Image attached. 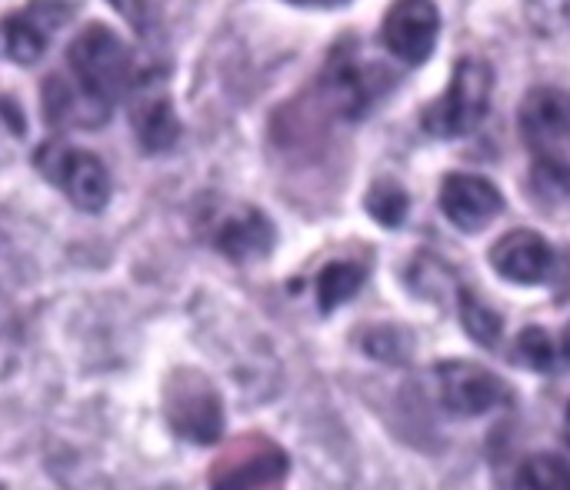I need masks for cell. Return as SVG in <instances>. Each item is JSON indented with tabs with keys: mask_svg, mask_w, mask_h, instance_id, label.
<instances>
[{
	"mask_svg": "<svg viewBox=\"0 0 570 490\" xmlns=\"http://www.w3.org/2000/svg\"><path fill=\"white\" fill-rule=\"evenodd\" d=\"M137 80L130 47L107 27L87 23L67 47V70L43 84V117L63 130H94Z\"/></svg>",
	"mask_w": 570,
	"mask_h": 490,
	"instance_id": "1",
	"label": "cell"
},
{
	"mask_svg": "<svg viewBox=\"0 0 570 490\" xmlns=\"http://www.w3.org/2000/svg\"><path fill=\"white\" fill-rule=\"evenodd\" d=\"M491 94H494L491 63L481 57H461L454 63L448 90L424 107L421 127L441 140L468 137L484 124V117L491 110Z\"/></svg>",
	"mask_w": 570,
	"mask_h": 490,
	"instance_id": "2",
	"label": "cell"
},
{
	"mask_svg": "<svg viewBox=\"0 0 570 490\" xmlns=\"http://www.w3.org/2000/svg\"><path fill=\"white\" fill-rule=\"evenodd\" d=\"M33 167L47 184H53L83 214H100L110 204L114 180H110L107 164L97 154L73 147L70 140L40 144L33 154Z\"/></svg>",
	"mask_w": 570,
	"mask_h": 490,
	"instance_id": "3",
	"label": "cell"
},
{
	"mask_svg": "<svg viewBox=\"0 0 570 490\" xmlns=\"http://www.w3.org/2000/svg\"><path fill=\"white\" fill-rule=\"evenodd\" d=\"M521 134L541 157V177L570 187V94L558 87H534L521 110Z\"/></svg>",
	"mask_w": 570,
	"mask_h": 490,
	"instance_id": "4",
	"label": "cell"
},
{
	"mask_svg": "<svg viewBox=\"0 0 570 490\" xmlns=\"http://www.w3.org/2000/svg\"><path fill=\"white\" fill-rule=\"evenodd\" d=\"M384 90V74L377 63L364 60L354 43H337L321 74V94L327 107L344 120H361Z\"/></svg>",
	"mask_w": 570,
	"mask_h": 490,
	"instance_id": "5",
	"label": "cell"
},
{
	"mask_svg": "<svg viewBox=\"0 0 570 490\" xmlns=\"http://www.w3.org/2000/svg\"><path fill=\"white\" fill-rule=\"evenodd\" d=\"M438 398L454 418H481L511 404V388L488 367L471 361H441L434 367Z\"/></svg>",
	"mask_w": 570,
	"mask_h": 490,
	"instance_id": "6",
	"label": "cell"
},
{
	"mask_svg": "<svg viewBox=\"0 0 570 490\" xmlns=\"http://www.w3.org/2000/svg\"><path fill=\"white\" fill-rule=\"evenodd\" d=\"M441 37V10L434 0H394L381 20V47L407 63L421 67Z\"/></svg>",
	"mask_w": 570,
	"mask_h": 490,
	"instance_id": "7",
	"label": "cell"
},
{
	"mask_svg": "<svg viewBox=\"0 0 570 490\" xmlns=\"http://www.w3.org/2000/svg\"><path fill=\"white\" fill-rule=\"evenodd\" d=\"M127 97H130V127H134V137L140 140V147L147 154L170 150L180 137V120H177L174 100L160 80V70L137 67V80Z\"/></svg>",
	"mask_w": 570,
	"mask_h": 490,
	"instance_id": "8",
	"label": "cell"
},
{
	"mask_svg": "<svg viewBox=\"0 0 570 490\" xmlns=\"http://www.w3.org/2000/svg\"><path fill=\"white\" fill-rule=\"evenodd\" d=\"M441 214L464 234H478L484 231L494 217H501L504 210V194L494 187V180L481 177V174H448L438 194Z\"/></svg>",
	"mask_w": 570,
	"mask_h": 490,
	"instance_id": "9",
	"label": "cell"
},
{
	"mask_svg": "<svg viewBox=\"0 0 570 490\" xmlns=\"http://www.w3.org/2000/svg\"><path fill=\"white\" fill-rule=\"evenodd\" d=\"M491 267L511 281V284H524V287H538L551 277L554 271V247L548 244V237H541L531 227H514L504 237L494 241L491 247Z\"/></svg>",
	"mask_w": 570,
	"mask_h": 490,
	"instance_id": "10",
	"label": "cell"
},
{
	"mask_svg": "<svg viewBox=\"0 0 570 490\" xmlns=\"http://www.w3.org/2000/svg\"><path fill=\"white\" fill-rule=\"evenodd\" d=\"M67 20L63 0H30L23 10H13L3 20V50L17 63H37L57 33V27Z\"/></svg>",
	"mask_w": 570,
	"mask_h": 490,
	"instance_id": "11",
	"label": "cell"
},
{
	"mask_svg": "<svg viewBox=\"0 0 570 490\" xmlns=\"http://www.w3.org/2000/svg\"><path fill=\"white\" fill-rule=\"evenodd\" d=\"M210 241L230 261H254L274 247V227L257 207H234L214 220Z\"/></svg>",
	"mask_w": 570,
	"mask_h": 490,
	"instance_id": "12",
	"label": "cell"
},
{
	"mask_svg": "<svg viewBox=\"0 0 570 490\" xmlns=\"http://www.w3.org/2000/svg\"><path fill=\"white\" fill-rule=\"evenodd\" d=\"M170 424L187 438V441H197V444H210L217 434H220V424H224V414H220V401L217 394L197 381L194 388H180L174 391L170 398Z\"/></svg>",
	"mask_w": 570,
	"mask_h": 490,
	"instance_id": "13",
	"label": "cell"
},
{
	"mask_svg": "<svg viewBox=\"0 0 570 490\" xmlns=\"http://www.w3.org/2000/svg\"><path fill=\"white\" fill-rule=\"evenodd\" d=\"M458 307H461V324L471 334V341H478L481 347H494L501 341L504 317L474 287H461L458 291Z\"/></svg>",
	"mask_w": 570,
	"mask_h": 490,
	"instance_id": "14",
	"label": "cell"
},
{
	"mask_svg": "<svg viewBox=\"0 0 570 490\" xmlns=\"http://www.w3.org/2000/svg\"><path fill=\"white\" fill-rule=\"evenodd\" d=\"M364 284V267L354 261H334L321 271L317 277V304L324 311L341 307L344 301H351Z\"/></svg>",
	"mask_w": 570,
	"mask_h": 490,
	"instance_id": "15",
	"label": "cell"
},
{
	"mask_svg": "<svg viewBox=\"0 0 570 490\" xmlns=\"http://www.w3.org/2000/svg\"><path fill=\"white\" fill-rule=\"evenodd\" d=\"M514 490H570V464L558 454H531L518 468Z\"/></svg>",
	"mask_w": 570,
	"mask_h": 490,
	"instance_id": "16",
	"label": "cell"
},
{
	"mask_svg": "<svg viewBox=\"0 0 570 490\" xmlns=\"http://www.w3.org/2000/svg\"><path fill=\"white\" fill-rule=\"evenodd\" d=\"M518 357L528 367H534V371H558L561 364H568L564 361V351H561V341H554L541 327L521 331V337H518Z\"/></svg>",
	"mask_w": 570,
	"mask_h": 490,
	"instance_id": "17",
	"label": "cell"
},
{
	"mask_svg": "<svg viewBox=\"0 0 570 490\" xmlns=\"http://www.w3.org/2000/svg\"><path fill=\"white\" fill-rule=\"evenodd\" d=\"M367 210L387 224V227H397L404 217H407V194L394 184V180H377L367 194Z\"/></svg>",
	"mask_w": 570,
	"mask_h": 490,
	"instance_id": "18",
	"label": "cell"
},
{
	"mask_svg": "<svg viewBox=\"0 0 570 490\" xmlns=\"http://www.w3.org/2000/svg\"><path fill=\"white\" fill-rule=\"evenodd\" d=\"M110 7L117 13H124V20L144 37L154 40L157 27H160V0H110Z\"/></svg>",
	"mask_w": 570,
	"mask_h": 490,
	"instance_id": "19",
	"label": "cell"
},
{
	"mask_svg": "<svg viewBox=\"0 0 570 490\" xmlns=\"http://www.w3.org/2000/svg\"><path fill=\"white\" fill-rule=\"evenodd\" d=\"M531 20L544 33H561L570 30V0H528Z\"/></svg>",
	"mask_w": 570,
	"mask_h": 490,
	"instance_id": "20",
	"label": "cell"
},
{
	"mask_svg": "<svg viewBox=\"0 0 570 490\" xmlns=\"http://www.w3.org/2000/svg\"><path fill=\"white\" fill-rule=\"evenodd\" d=\"M10 324H13V307H10V294H7V287L0 281V334H7Z\"/></svg>",
	"mask_w": 570,
	"mask_h": 490,
	"instance_id": "21",
	"label": "cell"
},
{
	"mask_svg": "<svg viewBox=\"0 0 570 490\" xmlns=\"http://www.w3.org/2000/svg\"><path fill=\"white\" fill-rule=\"evenodd\" d=\"M291 3H297V7H317V10H327V7H341V3H347V0H291Z\"/></svg>",
	"mask_w": 570,
	"mask_h": 490,
	"instance_id": "22",
	"label": "cell"
},
{
	"mask_svg": "<svg viewBox=\"0 0 570 490\" xmlns=\"http://www.w3.org/2000/svg\"><path fill=\"white\" fill-rule=\"evenodd\" d=\"M564 441L570 444V404H568V414H564Z\"/></svg>",
	"mask_w": 570,
	"mask_h": 490,
	"instance_id": "23",
	"label": "cell"
}]
</instances>
